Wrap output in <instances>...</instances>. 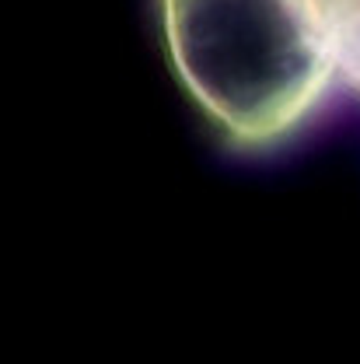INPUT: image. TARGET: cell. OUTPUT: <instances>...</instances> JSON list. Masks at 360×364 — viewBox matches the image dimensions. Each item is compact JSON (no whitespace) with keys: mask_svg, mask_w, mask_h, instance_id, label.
I'll use <instances>...</instances> for the list:
<instances>
[{"mask_svg":"<svg viewBox=\"0 0 360 364\" xmlns=\"http://www.w3.org/2000/svg\"><path fill=\"white\" fill-rule=\"evenodd\" d=\"M168 63L231 151L273 154L343 88L308 0H158Z\"/></svg>","mask_w":360,"mask_h":364,"instance_id":"1","label":"cell"},{"mask_svg":"<svg viewBox=\"0 0 360 364\" xmlns=\"http://www.w3.org/2000/svg\"><path fill=\"white\" fill-rule=\"evenodd\" d=\"M308 4L332 43L343 91L360 95V0H308Z\"/></svg>","mask_w":360,"mask_h":364,"instance_id":"2","label":"cell"}]
</instances>
